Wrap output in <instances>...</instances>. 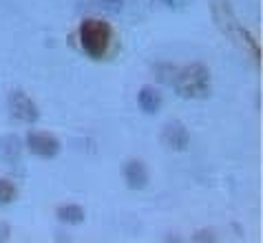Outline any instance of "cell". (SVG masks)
Masks as SVG:
<instances>
[{"instance_id": "cell-1", "label": "cell", "mask_w": 263, "mask_h": 243, "mask_svg": "<svg viewBox=\"0 0 263 243\" xmlns=\"http://www.w3.org/2000/svg\"><path fill=\"white\" fill-rule=\"evenodd\" d=\"M175 93L184 100H203L213 91V80H210V71L206 64L193 62L186 64L175 73L173 78Z\"/></svg>"}, {"instance_id": "cell-13", "label": "cell", "mask_w": 263, "mask_h": 243, "mask_svg": "<svg viewBox=\"0 0 263 243\" xmlns=\"http://www.w3.org/2000/svg\"><path fill=\"white\" fill-rule=\"evenodd\" d=\"M157 3H162L164 7H168V9H184L191 0H157Z\"/></svg>"}, {"instance_id": "cell-12", "label": "cell", "mask_w": 263, "mask_h": 243, "mask_svg": "<svg viewBox=\"0 0 263 243\" xmlns=\"http://www.w3.org/2000/svg\"><path fill=\"white\" fill-rule=\"evenodd\" d=\"M98 7H102L104 11H111V13H120L124 9V0H93Z\"/></svg>"}, {"instance_id": "cell-4", "label": "cell", "mask_w": 263, "mask_h": 243, "mask_svg": "<svg viewBox=\"0 0 263 243\" xmlns=\"http://www.w3.org/2000/svg\"><path fill=\"white\" fill-rule=\"evenodd\" d=\"M7 108H9L13 120H18L23 124H33V122H38V117H40L38 104H35L25 91H11L9 98H7Z\"/></svg>"}, {"instance_id": "cell-3", "label": "cell", "mask_w": 263, "mask_h": 243, "mask_svg": "<svg viewBox=\"0 0 263 243\" xmlns=\"http://www.w3.org/2000/svg\"><path fill=\"white\" fill-rule=\"evenodd\" d=\"M215 18L219 22V27L226 31V35H228L230 40H235L237 44H241V47L252 55L254 62H259V44H257V40H254L252 35L241 27V22L235 18V13H232L230 5L226 3V0H221V3L215 5Z\"/></svg>"}, {"instance_id": "cell-11", "label": "cell", "mask_w": 263, "mask_h": 243, "mask_svg": "<svg viewBox=\"0 0 263 243\" xmlns=\"http://www.w3.org/2000/svg\"><path fill=\"white\" fill-rule=\"evenodd\" d=\"M18 188L11 179H0V205H9L16 201Z\"/></svg>"}, {"instance_id": "cell-7", "label": "cell", "mask_w": 263, "mask_h": 243, "mask_svg": "<svg viewBox=\"0 0 263 243\" xmlns=\"http://www.w3.org/2000/svg\"><path fill=\"white\" fill-rule=\"evenodd\" d=\"M124 179L130 190H144L148 186V171H146L144 161L130 159L124 164Z\"/></svg>"}, {"instance_id": "cell-5", "label": "cell", "mask_w": 263, "mask_h": 243, "mask_svg": "<svg viewBox=\"0 0 263 243\" xmlns=\"http://www.w3.org/2000/svg\"><path fill=\"white\" fill-rule=\"evenodd\" d=\"M27 148L35 157H42V159H53L58 157L62 144L55 135H51L47 130H31L27 133Z\"/></svg>"}, {"instance_id": "cell-15", "label": "cell", "mask_w": 263, "mask_h": 243, "mask_svg": "<svg viewBox=\"0 0 263 243\" xmlns=\"http://www.w3.org/2000/svg\"><path fill=\"white\" fill-rule=\"evenodd\" d=\"M9 234H11L9 226H7V223H0V241H9Z\"/></svg>"}, {"instance_id": "cell-14", "label": "cell", "mask_w": 263, "mask_h": 243, "mask_svg": "<svg viewBox=\"0 0 263 243\" xmlns=\"http://www.w3.org/2000/svg\"><path fill=\"white\" fill-rule=\"evenodd\" d=\"M193 241H215V234L210 230H201V232L193 234Z\"/></svg>"}, {"instance_id": "cell-9", "label": "cell", "mask_w": 263, "mask_h": 243, "mask_svg": "<svg viewBox=\"0 0 263 243\" xmlns=\"http://www.w3.org/2000/svg\"><path fill=\"white\" fill-rule=\"evenodd\" d=\"M137 106H140L146 115H155L162 108V93L155 86H142L137 93Z\"/></svg>"}, {"instance_id": "cell-10", "label": "cell", "mask_w": 263, "mask_h": 243, "mask_svg": "<svg viewBox=\"0 0 263 243\" xmlns=\"http://www.w3.org/2000/svg\"><path fill=\"white\" fill-rule=\"evenodd\" d=\"M55 217H58V221H62V223L78 226V223H82L86 215H84L82 205H78V203H64V205H60V208L55 210Z\"/></svg>"}, {"instance_id": "cell-8", "label": "cell", "mask_w": 263, "mask_h": 243, "mask_svg": "<svg viewBox=\"0 0 263 243\" xmlns=\"http://www.w3.org/2000/svg\"><path fill=\"white\" fill-rule=\"evenodd\" d=\"M23 155V142L18 135H3L0 137V159L7 166H16Z\"/></svg>"}, {"instance_id": "cell-6", "label": "cell", "mask_w": 263, "mask_h": 243, "mask_svg": "<svg viewBox=\"0 0 263 243\" xmlns=\"http://www.w3.org/2000/svg\"><path fill=\"white\" fill-rule=\"evenodd\" d=\"M162 142L166 148L181 153L191 144V133H188V128L181 122H168L162 128Z\"/></svg>"}, {"instance_id": "cell-2", "label": "cell", "mask_w": 263, "mask_h": 243, "mask_svg": "<svg viewBox=\"0 0 263 243\" xmlns=\"http://www.w3.org/2000/svg\"><path fill=\"white\" fill-rule=\"evenodd\" d=\"M80 47L93 60H104L113 44V29L100 18H84L78 29Z\"/></svg>"}]
</instances>
